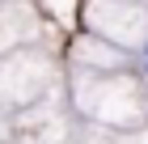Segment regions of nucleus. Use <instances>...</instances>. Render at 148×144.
<instances>
[]
</instances>
